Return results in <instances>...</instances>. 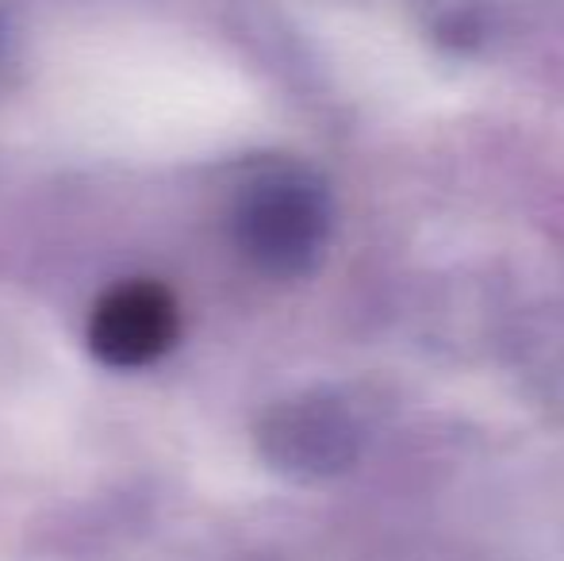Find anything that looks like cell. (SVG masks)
<instances>
[{"mask_svg": "<svg viewBox=\"0 0 564 561\" xmlns=\"http://www.w3.org/2000/svg\"><path fill=\"white\" fill-rule=\"evenodd\" d=\"M177 331L173 300L158 284H123L93 315V346L112 366H142Z\"/></svg>", "mask_w": 564, "mask_h": 561, "instance_id": "1", "label": "cell"}, {"mask_svg": "<svg viewBox=\"0 0 564 561\" xmlns=\"http://www.w3.org/2000/svg\"><path fill=\"white\" fill-rule=\"evenodd\" d=\"M315 231H319V212L292 185H273L246 212V239L253 255L276 266H292L296 258H304L315 242Z\"/></svg>", "mask_w": 564, "mask_h": 561, "instance_id": "2", "label": "cell"}]
</instances>
